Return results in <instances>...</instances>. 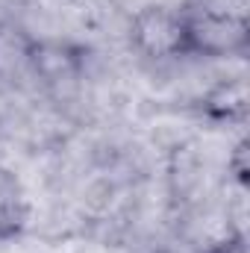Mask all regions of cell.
I'll return each instance as SVG.
<instances>
[{"label": "cell", "mask_w": 250, "mask_h": 253, "mask_svg": "<svg viewBox=\"0 0 250 253\" xmlns=\"http://www.w3.org/2000/svg\"><path fill=\"white\" fill-rule=\"evenodd\" d=\"M129 44L150 62L186 59V9L171 3H144L129 18Z\"/></svg>", "instance_id": "obj_1"}, {"label": "cell", "mask_w": 250, "mask_h": 253, "mask_svg": "<svg viewBox=\"0 0 250 253\" xmlns=\"http://www.w3.org/2000/svg\"><path fill=\"white\" fill-rule=\"evenodd\" d=\"M183 9L188 30L186 59H245L250 53V24L203 15L188 3Z\"/></svg>", "instance_id": "obj_2"}, {"label": "cell", "mask_w": 250, "mask_h": 253, "mask_svg": "<svg viewBox=\"0 0 250 253\" xmlns=\"http://www.w3.org/2000/svg\"><path fill=\"white\" fill-rule=\"evenodd\" d=\"M250 109L248 77H224L197 97V115L209 124H245Z\"/></svg>", "instance_id": "obj_3"}, {"label": "cell", "mask_w": 250, "mask_h": 253, "mask_svg": "<svg viewBox=\"0 0 250 253\" xmlns=\"http://www.w3.org/2000/svg\"><path fill=\"white\" fill-rule=\"evenodd\" d=\"M36 56H39V39L24 27L3 21L0 24V83L21 85L27 80H36Z\"/></svg>", "instance_id": "obj_4"}, {"label": "cell", "mask_w": 250, "mask_h": 253, "mask_svg": "<svg viewBox=\"0 0 250 253\" xmlns=\"http://www.w3.org/2000/svg\"><path fill=\"white\" fill-rule=\"evenodd\" d=\"M27 221H30V203L21 180L9 168H0V245L18 239L27 230Z\"/></svg>", "instance_id": "obj_5"}, {"label": "cell", "mask_w": 250, "mask_h": 253, "mask_svg": "<svg viewBox=\"0 0 250 253\" xmlns=\"http://www.w3.org/2000/svg\"><path fill=\"white\" fill-rule=\"evenodd\" d=\"M188 6L203 15H212V18L250 24V0H191Z\"/></svg>", "instance_id": "obj_6"}, {"label": "cell", "mask_w": 250, "mask_h": 253, "mask_svg": "<svg viewBox=\"0 0 250 253\" xmlns=\"http://www.w3.org/2000/svg\"><path fill=\"white\" fill-rule=\"evenodd\" d=\"M250 141L242 135L239 141H236V147H233V153H230V159H227V171H230V177H233V183L239 186V189H245L248 186V174H250V165H248V150Z\"/></svg>", "instance_id": "obj_7"}, {"label": "cell", "mask_w": 250, "mask_h": 253, "mask_svg": "<svg viewBox=\"0 0 250 253\" xmlns=\"http://www.w3.org/2000/svg\"><path fill=\"white\" fill-rule=\"evenodd\" d=\"M150 253H186V251H174V248H159V251H150Z\"/></svg>", "instance_id": "obj_8"}]
</instances>
